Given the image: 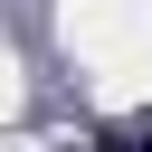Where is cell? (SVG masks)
<instances>
[{"mask_svg": "<svg viewBox=\"0 0 152 152\" xmlns=\"http://www.w3.org/2000/svg\"><path fill=\"white\" fill-rule=\"evenodd\" d=\"M133 133H142V142H152V114H142V124H133Z\"/></svg>", "mask_w": 152, "mask_h": 152, "instance_id": "1", "label": "cell"}]
</instances>
